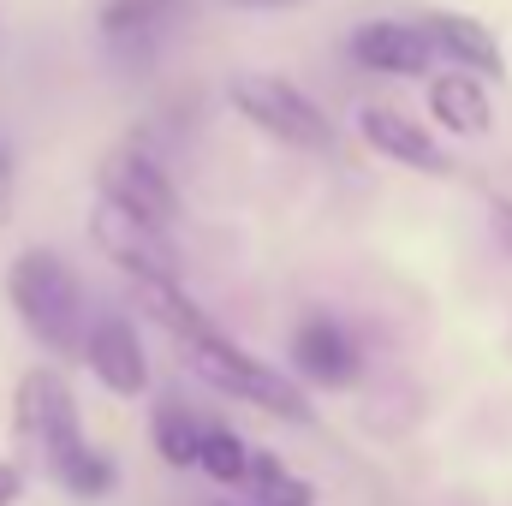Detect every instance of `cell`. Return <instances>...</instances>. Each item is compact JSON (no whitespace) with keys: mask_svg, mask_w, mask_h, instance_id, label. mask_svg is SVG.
I'll return each instance as SVG.
<instances>
[{"mask_svg":"<svg viewBox=\"0 0 512 506\" xmlns=\"http://www.w3.org/2000/svg\"><path fill=\"white\" fill-rule=\"evenodd\" d=\"M6 298L18 310V322L30 328V340H42L48 352H84L90 334V304H84V280L72 274V262L54 251H18L6 268Z\"/></svg>","mask_w":512,"mask_h":506,"instance_id":"obj_1","label":"cell"},{"mask_svg":"<svg viewBox=\"0 0 512 506\" xmlns=\"http://www.w3.org/2000/svg\"><path fill=\"white\" fill-rule=\"evenodd\" d=\"M12 429H18V447L54 477L66 483L72 465L90 453L84 441V417H78V393L60 370H30L18 381V399H12Z\"/></svg>","mask_w":512,"mask_h":506,"instance_id":"obj_2","label":"cell"},{"mask_svg":"<svg viewBox=\"0 0 512 506\" xmlns=\"http://www.w3.org/2000/svg\"><path fill=\"white\" fill-rule=\"evenodd\" d=\"M179 352H185V370H191V376L209 381V387L227 393V399H245V405L268 411V417H286V423H310V417H316L298 381L286 376V370H274L268 358H256V352H245V346H233V340L179 346Z\"/></svg>","mask_w":512,"mask_h":506,"instance_id":"obj_3","label":"cell"},{"mask_svg":"<svg viewBox=\"0 0 512 506\" xmlns=\"http://www.w3.org/2000/svg\"><path fill=\"white\" fill-rule=\"evenodd\" d=\"M227 96H233V108H239L262 137H274V143H286V149L328 155V149L340 143L334 120H328V114H322L298 84H286L280 72H239Z\"/></svg>","mask_w":512,"mask_h":506,"instance_id":"obj_4","label":"cell"},{"mask_svg":"<svg viewBox=\"0 0 512 506\" xmlns=\"http://www.w3.org/2000/svg\"><path fill=\"white\" fill-rule=\"evenodd\" d=\"M90 239H96V251L108 256V262H120L137 286H179L185 280V262L173 251L167 227L131 215L120 203H96L90 209Z\"/></svg>","mask_w":512,"mask_h":506,"instance_id":"obj_5","label":"cell"},{"mask_svg":"<svg viewBox=\"0 0 512 506\" xmlns=\"http://www.w3.org/2000/svg\"><path fill=\"white\" fill-rule=\"evenodd\" d=\"M96 185H102V203H120L131 215H143V221H155V227H173L179 221V191H173V179H167V167L149 155V149H114L102 167H96Z\"/></svg>","mask_w":512,"mask_h":506,"instance_id":"obj_6","label":"cell"},{"mask_svg":"<svg viewBox=\"0 0 512 506\" xmlns=\"http://www.w3.org/2000/svg\"><path fill=\"white\" fill-rule=\"evenodd\" d=\"M84 364H90V376L102 381L108 393H120V399H137V393L149 387L143 340H137V328H131L120 310H108V316L90 322V334H84Z\"/></svg>","mask_w":512,"mask_h":506,"instance_id":"obj_7","label":"cell"},{"mask_svg":"<svg viewBox=\"0 0 512 506\" xmlns=\"http://www.w3.org/2000/svg\"><path fill=\"white\" fill-rule=\"evenodd\" d=\"M292 376L316 381V387H352L364 358H358V340L334 322V316H304L292 328Z\"/></svg>","mask_w":512,"mask_h":506,"instance_id":"obj_8","label":"cell"},{"mask_svg":"<svg viewBox=\"0 0 512 506\" xmlns=\"http://www.w3.org/2000/svg\"><path fill=\"white\" fill-rule=\"evenodd\" d=\"M352 60L364 72H382V78H423L435 66V42L423 36V24L370 18V24L352 30Z\"/></svg>","mask_w":512,"mask_h":506,"instance_id":"obj_9","label":"cell"},{"mask_svg":"<svg viewBox=\"0 0 512 506\" xmlns=\"http://www.w3.org/2000/svg\"><path fill=\"white\" fill-rule=\"evenodd\" d=\"M423 36L435 42V54H447V60H453L459 72H471V78H501V66H507L495 30H489L483 18H471V12H429V18H423Z\"/></svg>","mask_w":512,"mask_h":506,"instance_id":"obj_10","label":"cell"},{"mask_svg":"<svg viewBox=\"0 0 512 506\" xmlns=\"http://www.w3.org/2000/svg\"><path fill=\"white\" fill-rule=\"evenodd\" d=\"M358 137L387 155V161H399V167H417V173H447L453 161H447V149L429 137V131L417 126V120H405V114H393V108H358Z\"/></svg>","mask_w":512,"mask_h":506,"instance_id":"obj_11","label":"cell"},{"mask_svg":"<svg viewBox=\"0 0 512 506\" xmlns=\"http://www.w3.org/2000/svg\"><path fill=\"white\" fill-rule=\"evenodd\" d=\"M429 114L453 131V137H483V131L495 126L489 90H483V78H471V72H435V78H429Z\"/></svg>","mask_w":512,"mask_h":506,"instance_id":"obj_12","label":"cell"},{"mask_svg":"<svg viewBox=\"0 0 512 506\" xmlns=\"http://www.w3.org/2000/svg\"><path fill=\"white\" fill-rule=\"evenodd\" d=\"M185 12V0H108L102 6V36L108 48H137L149 54V42Z\"/></svg>","mask_w":512,"mask_h":506,"instance_id":"obj_13","label":"cell"},{"mask_svg":"<svg viewBox=\"0 0 512 506\" xmlns=\"http://www.w3.org/2000/svg\"><path fill=\"white\" fill-rule=\"evenodd\" d=\"M137 298H143V310L179 340V346H209V340H227L221 328H215V316L185 292V286H137Z\"/></svg>","mask_w":512,"mask_h":506,"instance_id":"obj_14","label":"cell"},{"mask_svg":"<svg viewBox=\"0 0 512 506\" xmlns=\"http://www.w3.org/2000/svg\"><path fill=\"white\" fill-rule=\"evenodd\" d=\"M256 506H316V489L268 447H251V477H245Z\"/></svg>","mask_w":512,"mask_h":506,"instance_id":"obj_15","label":"cell"},{"mask_svg":"<svg viewBox=\"0 0 512 506\" xmlns=\"http://www.w3.org/2000/svg\"><path fill=\"white\" fill-rule=\"evenodd\" d=\"M149 435H155V453H161L173 471H185V465H197V459H203V435H209V429H203L179 399H161V405H155Z\"/></svg>","mask_w":512,"mask_h":506,"instance_id":"obj_16","label":"cell"},{"mask_svg":"<svg viewBox=\"0 0 512 506\" xmlns=\"http://www.w3.org/2000/svg\"><path fill=\"white\" fill-rule=\"evenodd\" d=\"M197 471H203V477H215V483H227V489H239V483L251 477V447H245V435H239V429H227V423H209Z\"/></svg>","mask_w":512,"mask_h":506,"instance_id":"obj_17","label":"cell"},{"mask_svg":"<svg viewBox=\"0 0 512 506\" xmlns=\"http://www.w3.org/2000/svg\"><path fill=\"white\" fill-rule=\"evenodd\" d=\"M24 501V465L0 459V506H18Z\"/></svg>","mask_w":512,"mask_h":506,"instance_id":"obj_18","label":"cell"},{"mask_svg":"<svg viewBox=\"0 0 512 506\" xmlns=\"http://www.w3.org/2000/svg\"><path fill=\"white\" fill-rule=\"evenodd\" d=\"M12 185H18V167H12V149H0V221H12Z\"/></svg>","mask_w":512,"mask_h":506,"instance_id":"obj_19","label":"cell"},{"mask_svg":"<svg viewBox=\"0 0 512 506\" xmlns=\"http://www.w3.org/2000/svg\"><path fill=\"white\" fill-rule=\"evenodd\" d=\"M221 6H239V12H286V6H304V0H221Z\"/></svg>","mask_w":512,"mask_h":506,"instance_id":"obj_20","label":"cell"},{"mask_svg":"<svg viewBox=\"0 0 512 506\" xmlns=\"http://www.w3.org/2000/svg\"><path fill=\"white\" fill-rule=\"evenodd\" d=\"M489 215H495V227H501V239H507V251H512V203H495Z\"/></svg>","mask_w":512,"mask_h":506,"instance_id":"obj_21","label":"cell"},{"mask_svg":"<svg viewBox=\"0 0 512 506\" xmlns=\"http://www.w3.org/2000/svg\"><path fill=\"white\" fill-rule=\"evenodd\" d=\"M215 506H251V501H215Z\"/></svg>","mask_w":512,"mask_h":506,"instance_id":"obj_22","label":"cell"}]
</instances>
